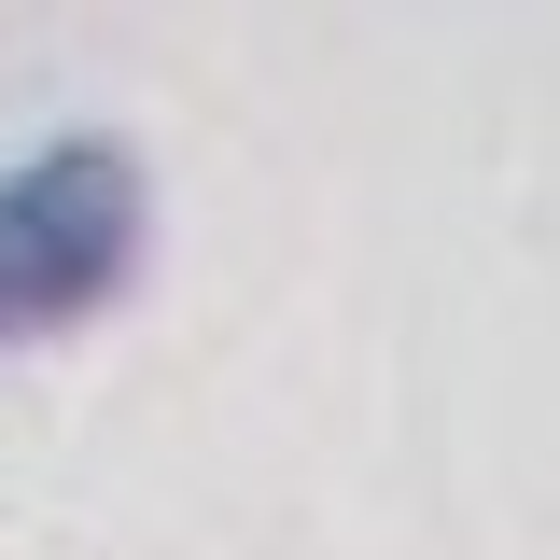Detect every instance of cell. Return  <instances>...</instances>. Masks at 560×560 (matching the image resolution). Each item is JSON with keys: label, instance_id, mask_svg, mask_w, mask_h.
<instances>
[{"label": "cell", "instance_id": "cell-1", "mask_svg": "<svg viewBox=\"0 0 560 560\" xmlns=\"http://www.w3.org/2000/svg\"><path fill=\"white\" fill-rule=\"evenodd\" d=\"M154 224V168L127 127H57L0 168V350L113 308Z\"/></svg>", "mask_w": 560, "mask_h": 560}]
</instances>
